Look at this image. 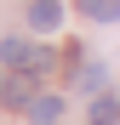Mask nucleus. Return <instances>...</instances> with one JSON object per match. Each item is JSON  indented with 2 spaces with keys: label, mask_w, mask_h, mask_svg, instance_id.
Returning <instances> with one entry per match:
<instances>
[{
  "label": "nucleus",
  "mask_w": 120,
  "mask_h": 125,
  "mask_svg": "<svg viewBox=\"0 0 120 125\" xmlns=\"http://www.w3.org/2000/svg\"><path fill=\"white\" fill-rule=\"evenodd\" d=\"M29 23L46 34V29H57V23H63V6H57V0H34V6H29Z\"/></svg>",
  "instance_id": "obj_1"
},
{
  "label": "nucleus",
  "mask_w": 120,
  "mask_h": 125,
  "mask_svg": "<svg viewBox=\"0 0 120 125\" xmlns=\"http://www.w3.org/2000/svg\"><path fill=\"white\" fill-rule=\"evenodd\" d=\"M86 17H97V23H120V0H86Z\"/></svg>",
  "instance_id": "obj_4"
},
{
  "label": "nucleus",
  "mask_w": 120,
  "mask_h": 125,
  "mask_svg": "<svg viewBox=\"0 0 120 125\" xmlns=\"http://www.w3.org/2000/svg\"><path fill=\"white\" fill-rule=\"evenodd\" d=\"M0 97H6V85H0Z\"/></svg>",
  "instance_id": "obj_7"
},
{
  "label": "nucleus",
  "mask_w": 120,
  "mask_h": 125,
  "mask_svg": "<svg viewBox=\"0 0 120 125\" xmlns=\"http://www.w3.org/2000/svg\"><path fill=\"white\" fill-rule=\"evenodd\" d=\"M0 57H6V62H29L34 51L23 46V40H0Z\"/></svg>",
  "instance_id": "obj_5"
},
{
  "label": "nucleus",
  "mask_w": 120,
  "mask_h": 125,
  "mask_svg": "<svg viewBox=\"0 0 120 125\" xmlns=\"http://www.w3.org/2000/svg\"><path fill=\"white\" fill-rule=\"evenodd\" d=\"M57 114H63V102H57V97H34V102H29V119H34V125H52Z\"/></svg>",
  "instance_id": "obj_2"
},
{
  "label": "nucleus",
  "mask_w": 120,
  "mask_h": 125,
  "mask_svg": "<svg viewBox=\"0 0 120 125\" xmlns=\"http://www.w3.org/2000/svg\"><path fill=\"white\" fill-rule=\"evenodd\" d=\"M80 85H86V91H97V85H103V62H92V68L80 74Z\"/></svg>",
  "instance_id": "obj_6"
},
{
  "label": "nucleus",
  "mask_w": 120,
  "mask_h": 125,
  "mask_svg": "<svg viewBox=\"0 0 120 125\" xmlns=\"http://www.w3.org/2000/svg\"><path fill=\"white\" fill-rule=\"evenodd\" d=\"M92 125H120V97H97L92 102Z\"/></svg>",
  "instance_id": "obj_3"
}]
</instances>
